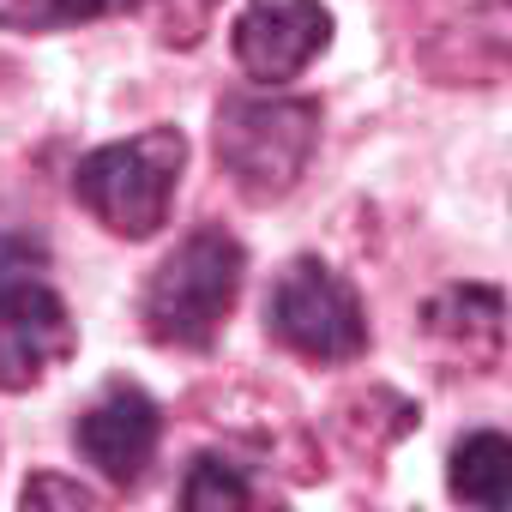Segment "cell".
I'll return each instance as SVG.
<instances>
[{
	"mask_svg": "<svg viewBox=\"0 0 512 512\" xmlns=\"http://www.w3.org/2000/svg\"><path fill=\"white\" fill-rule=\"evenodd\" d=\"M181 169H187L181 127H145L133 139H115V145L91 151L73 175V193L109 235L145 241L169 223Z\"/></svg>",
	"mask_w": 512,
	"mask_h": 512,
	"instance_id": "1",
	"label": "cell"
},
{
	"mask_svg": "<svg viewBox=\"0 0 512 512\" xmlns=\"http://www.w3.org/2000/svg\"><path fill=\"white\" fill-rule=\"evenodd\" d=\"M241 272L247 260L223 229L187 235L145 284V302H139L145 332L169 350H205L241 296Z\"/></svg>",
	"mask_w": 512,
	"mask_h": 512,
	"instance_id": "2",
	"label": "cell"
},
{
	"mask_svg": "<svg viewBox=\"0 0 512 512\" xmlns=\"http://www.w3.org/2000/svg\"><path fill=\"white\" fill-rule=\"evenodd\" d=\"M320 145V109L302 97H235L217 115V157L247 199H284Z\"/></svg>",
	"mask_w": 512,
	"mask_h": 512,
	"instance_id": "3",
	"label": "cell"
},
{
	"mask_svg": "<svg viewBox=\"0 0 512 512\" xmlns=\"http://www.w3.org/2000/svg\"><path fill=\"white\" fill-rule=\"evenodd\" d=\"M272 332L308 362H350V356L368 350V320H362L356 290L320 260H296L278 278V290H272Z\"/></svg>",
	"mask_w": 512,
	"mask_h": 512,
	"instance_id": "4",
	"label": "cell"
},
{
	"mask_svg": "<svg viewBox=\"0 0 512 512\" xmlns=\"http://www.w3.org/2000/svg\"><path fill=\"white\" fill-rule=\"evenodd\" d=\"M73 356V320L55 290L7 284L0 290V392H31Z\"/></svg>",
	"mask_w": 512,
	"mask_h": 512,
	"instance_id": "5",
	"label": "cell"
},
{
	"mask_svg": "<svg viewBox=\"0 0 512 512\" xmlns=\"http://www.w3.org/2000/svg\"><path fill=\"white\" fill-rule=\"evenodd\" d=\"M332 43V13L320 0H247L235 19V61L253 79H296Z\"/></svg>",
	"mask_w": 512,
	"mask_h": 512,
	"instance_id": "6",
	"label": "cell"
},
{
	"mask_svg": "<svg viewBox=\"0 0 512 512\" xmlns=\"http://www.w3.org/2000/svg\"><path fill=\"white\" fill-rule=\"evenodd\" d=\"M157 404L133 386H115L79 416V452L109 476V482H139V470L157 452Z\"/></svg>",
	"mask_w": 512,
	"mask_h": 512,
	"instance_id": "7",
	"label": "cell"
},
{
	"mask_svg": "<svg viewBox=\"0 0 512 512\" xmlns=\"http://www.w3.org/2000/svg\"><path fill=\"white\" fill-rule=\"evenodd\" d=\"M446 482H452L458 500L500 512V506L512 500V446H506V434H470V440L452 452Z\"/></svg>",
	"mask_w": 512,
	"mask_h": 512,
	"instance_id": "8",
	"label": "cell"
},
{
	"mask_svg": "<svg viewBox=\"0 0 512 512\" xmlns=\"http://www.w3.org/2000/svg\"><path fill=\"white\" fill-rule=\"evenodd\" d=\"M109 0H0V31H55V25H85Z\"/></svg>",
	"mask_w": 512,
	"mask_h": 512,
	"instance_id": "9",
	"label": "cell"
},
{
	"mask_svg": "<svg viewBox=\"0 0 512 512\" xmlns=\"http://www.w3.org/2000/svg\"><path fill=\"white\" fill-rule=\"evenodd\" d=\"M181 500H187L193 512L247 506V482H241L229 464H217V458H199V464H193V476H187V488H181Z\"/></svg>",
	"mask_w": 512,
	"mask_h": 512,
	"instance_id": "10",
	"label": "cell"
},
{
	"mask_svg": "<svg viewBox=\"0 0 512 512\" xmlns=\"http://www.w3.org/2000/svg\"><path fill=\"white\" fill-rule=\"evenodd\" d=\"M25 506H91V488H79V482H55V476H37V482H25Z\"/></svg>",
	"mask_w": 512,
	"mask_h": 512,
	"instance_id": "11",
	"label": "cell"
}]
</instances>
